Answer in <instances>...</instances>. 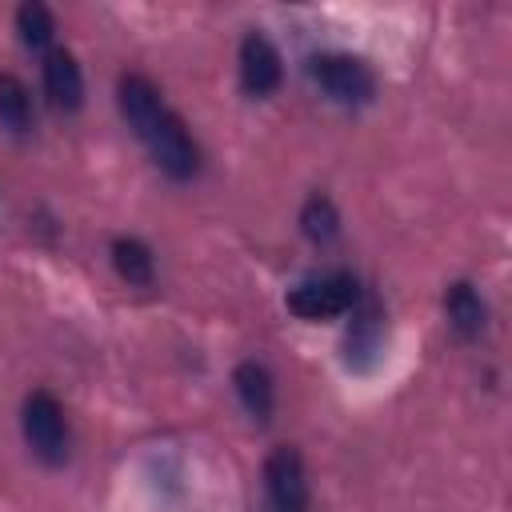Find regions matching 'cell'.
I'll return each mask as SVG.
<instances>
[{
	"instance_id": "3",
	"label": "cell",
	"mask_w": 512,
	"mask_h": 512,
	"mask_svg": "<svg viewBox=\"0 0 512 512\" xmlns=\"http://www.w3.org/2000/svg\"><path fill=\"white\" fill-rule=\"evenodd\" d=\"M360 304V284L352 272H324L288 292V308L304 320H332Z\"/></svg>"
},
{
	"instance_id": "12",
	"label": "cell",
	"mask_w": 512,
	"mask_h": 512,
	"mask_svg": "<svg viewBox=\"0 0 512 512\" xmlns=\"http://www.w3.org/2000/svg\"><path fill=\"white\" fill-rule=\"evenodd\" d=\"M0 124L16 136H24L32 128V92L12 72H0Z\"/></svg>"
},
{
	"instance_id": "2",
	"label": "cell",
	"mask_w": 512,
	"mask_h": 512,
	"mask_svg": "<svg viewBox=\"0 0 512 512\" xmlns=\"http://www.w3.org/2000/svg\"><path fill=\"white\" fill-rule=\"evenodd\" d=\"M308 72H312V80L320 84V92H324L328 100L344 104V108L368 104L372 92H376L372 68H368L360 56H352V52H320V56H312Z\"/></svg>"
},
{
	"instance_id": "1",
	"label": "cell",
	"mask_w": 512,
	"mask_h": 512,
	"mask_svg": "<svg viewBox=\"0 0 512 512\" xmlns=\"http://www.w3.org/2000/svg\"><path fill=\"white\" fill-rule=\"evenodd\" d=\"M20 428H24L28 448L44 464H64L68 460V416H64V404L52 392H44V388L28 392L24 412H20Z\"/></svg>"
},
{
	"instance_id": "7",
	"label": "cell",
	"mask_w": 512,
	"mask_h": 512,
	"mask_svg": "<svg viewBox=\"0 0 512 512\" xmlns=\"http://www.w3.org/2000/svg\"><path fill=\"white\" fill-rule=\"evenodd\" d=\"M116 104H120V112H124V120L132 124L136 136H144V132L168 112L160 88H156L144 72H124V76H120V84H116Z\"/></svg>"
},
{
	"instance_id": "9",
	"label": "cell",
	"mask_w": 512,
	"mask_h": 512,
	"mask_svg": "<svg viewBox=\"0 0 512 512\" xmlns=\"http://www.w3.org/2000/svg\"><path fill=\"white\" fill-rule=\"evenodd\" d=\"M232 388L252 420H268L276 408V380L260 360H240L232 372Z\"/></svg>"
},
{
	"instance_id": "4",
	"label": "cell",
	"mask_w": 512,
	"mask_h": 512,
	"mask_svg": "<svg viewBox=\"0 0 512 512\" xmlns=\"http://www.w3.org/2000/svg\"><path fill=\"white\" fill-rule=\"evenodd\" d=\"M156 160V168L172 180H192L200 172V144L192 140V132L184 128V120L168 108L144 136H140Z\"/></svg>"
},
{
	"instance_id": "8",
	"label": "cell",
	"mask_w": 512,
	"mask_h": 512,
	"mask_svg": "<svg viewBox=\"0 0 512 512\" xmlns=\"http://www.w3.org/2000/svg\"><path fill=\"white\" fill-rule=\"evenodd\" d=\"M44 92H48L52 108H60V112H76L84 104V72L72 52L52 48L44 56Z\"/></svg>"
},
{
	"instance_id": "10",
	"label": "cell",
	"mask_w": 512,
	"mask_h": 512,
	"mask_svg": "<svg viewBox=\"0 0 512 512\" xmlns=\"http://www.w3.org/2000/svg\"><path fill=\"white\" fill-rule=\"evenodd\" d=\"M444 312H448V324H452V332H456V336L472 340V336H480V332H484L488 308H484V300H480V292H476L472 284L456 280V284L444 292Z\"/></svg>"
},
{
	"instance_id": "5",
	"label": "cell",
	"mask_w": 512,
	"mask_h": 512,
	"mask_svg": "<svg viewBox=\"0 0 512 512\" xmlns=\"http://www.w3.org/2000/svg\"><path fill=\"white\" fill-rule=\"evenodd\" d=\"M260 512H308V472L296 448L280 444L264 460V508Z\"/></svg>"
},
{
	"instance_id": "11",
	"label": "cell",
	"mask_w": 512,
	"mask_h": 512,
	"mask_svg": "<svg viewBox=\"0 0 512 512\" xmlns=\"http://www.w3.org/2000/svg\"><path fill=\"white\" fill-rule=\"evenodd\" d=\"M112 268L120 272V280L140 284V288L152 284V276H156V260H152L148 244L136 240V236H116L112 240Z\"/></svg>"
},
{
	"instance_id": "13",
	"label": "cell",
	"mask_w": 512,
	"mask_h": 512,
	"mask_svg": "<svg viewBox=\"0 0 512 512\" xmlns=\"http://www.w3.org/2000/svg\"><path fill=\"white\" fill-rule=\"evenodd\" d=\"M300 232L312 240V244H328L336 232H340V212L328 196H308L304 208H300Z\"/></svg>"
},
{
	"instance_id": "14",
	"label": "cell",
	"mask_w": 512,
	"mask_h": 512,
	"mask_svg": "<svg viewBox=\"0 0 512 512\" xmlns=\"http://www.w3.org/2000/svg\"><path fill=\"white\" fill-rule=\"evenodd\" d=\"M16 32H20V40L28 48H48L52 36H56V20H52V12L44 4L32 0V4H20L16 8Z\"/></svg>"
},
{
	"instance_id": "6",
	"label": "cell",
	"mask_w": 512,
	"mask_h": 512,
	"mask_svg": "<svg viewBox=\"0 0 512 512\" xmlns=\"http://www.w3.org/2000/svg\"><path fill=\"white\" fill-rule=\"evenodd\" d=\"M280 76H284V60L276 44L264 32H248L240 40V88L248 96H268L280 88Z\"/></svg>"
}]
</instances>
